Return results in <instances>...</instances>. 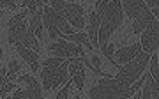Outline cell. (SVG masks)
Here are the masks:
<instances>
[{"instance_id": "6da1fadb", "label": "cell", "mask_w": 159, "mask_h": 99, "mask_svg": "<svg viewBox=\"0 0 159 99\" xmlns=\"http://www.w3.org/2000/svg\"><path fill=\"white\" fill-rule=\"evenodd\" d=\"M97 14H99V48H104L110 43V37L113 34L117 27L122 25L124 20V9L122 2L119 0H99L96 4Z\"/></svg>"}, {"instance_id": "7a4b0ae2", "label": "cell", "mask_w": 159, "mask_h": 99, "mask_svg": "<svg viewBox=\"0 0 159 99\" xmlns=\"http://www.w3.org/2000/svg\"><path fill=\"white\" fill-rule=\"evenodd\" d=\"M129 88L115 78H101L96 87L90 88V99H131Z\"/></svg>"}, {"instance_id": "3957f363", "label": "cell", "mask_w": 159, "mask_h": 99, "mask_svg": "<svg viewBox=\"0 0 159 99\" xmlns=\"http://www.w3.org/2000/svg\"><path fill=\"white\" fill-rule=\"evenodd\" d=\"M150 53H145V52H142L140 55H138L134 60H131L129 64H125L122 69H120V73L117 74V82L119 83H122L124 87H127V88H131V85L136 82L138 78L142 76V73L145 71V67H147V64L150 62Z\"/></svg>"}, {"instance_id": "277c9868", "label": "cell", "mask_w": 159, "mask_h": 99, "mask_svg": "<svg viewBox=\"0 0 159 99\" xmlns=\"http://www.w3.org/2000/svg\"><path fill=\"white\" fill-rule=\"evenodd\" d=\"M43 23L46 25L48 34H50V39H53V41H55L57 37H60V34H64V35L74 34L67 20H66L62 14H58L55 9H51L50 6L43 7Z\"/></svg>"}, {"instance_id": "5b68a950", "label": "cell", "mask_w": 159, "mask_h": 99, "mask_svg": "<svg viewBox=\"0 0 159 99\" xmlns=\"http://www.w3.org/2000/svg\"><path fill=\"white\" fill-rule=\"evenodd\" d=\"M51 9H55L58 14H62L66 20H67L71 25H74L76 29H83L85 27V21H83V7L80 4H69V2H64V0H53L50 4Z\"/></svg>"}, {"instance_id": "8992f818", "label": "cell", "mask_w": 159, "mask_h": 99, "mask_svg": "<svg viewBox=\"0 0 159 99\" xmlns=\"http://www.w3.org/2000/svg\"><path fill=\"white\" fill-rule=\"evenodd\" d=\"M73 62V58H67L62 65L58 67H44L41 69V78H43V87L46 90H53L57 88L60 83H64L69 76V64Z\"/></svg>"}, {"instance_id": "52a82bcc", "label": "cell", "mask_w": 159, "mask_h": 99, "mask_svg": "<svg viewBox=\"0 0 159 99\" xmlns=\"http://www.w3.org/2000/svg\"><path fill=\"white\" fill-rule=\"evenodd\" d=\"M48 52L53 53V55L58 57V58H73L74 55H81V57H85V53H83L81 46L74 44V43L64 41V39L51 43L50 46H48Z\"/></svg>"}, {"instance_id": "ba28073f", "label": "cell", "mask_w": 159, "mask_h": 99, "mask_svg": "<svg viewBox=\"0 0 159 99\" xmlns=\"http://www.w3.org/2000/svg\"><path fill=\"white\" fill-rule=\"evenodd\" d=\"M142 48L145 53H150V55L159 48V21L157 20H154L152 23L145 29V32L142 35Z\"/></svg>"}, {"instance_id": "9c48e42d", "label": "cell", "mask_w": 159, "mask_h": 99, "mask_svg": "<svg viewBox=\"0 0 159 99\" xmlns=\"http://www.w3.org/2000/svg\"><path fill=\"white\" fill-rule=\"evenodd\" d=\"M140 53H142V43H133L131 46L120 48L113 57H117L115 58V62L120 65V64H129L131 60H134Z\"/></svg>"}, {"instance_id": "30bf717a", "label": "cell", "mask_w": 159, "mask_h": 99, "mask_svg": "<svg viewBox=\"0 0 159 99\" xmlns=\"http://www.w3.org/2000/svg\"><path fill=\"white\" fill-rule=\"evenodd\" d=\"M83 58H73V62L69 64V74L73 76L74 83L78 88H83V80H85V67H83Z\"/></svg>"}, {"instance_id": "8fae6325", "label": "cell", "mask_w": 159, "mask_h": 99, "mask_svg": "<svg viewBox=\"0 0 159 99\" xmlns=\"http://www.w3.org/2000/svg\"><path fill=\"white\" fill-rule=\"evenodd\" d=\"M18 82L27 83V94H29L27 99H44L43 97V92H41V85L37 83V80L32 74H21L18 78Z\"/></svg>"}, {"instance_id": "7c38bea8", "label": "cell", "mask_w": 159, "mask_h": 99, "mask_svg": "<svg viewBox=\"0 0 159 99\" xmlns=\"http://www.w3.org/2000/svg\"><path fill=\"white\" fill-rule=\"evenodd\" d=\"M122 9H124V14H127L133 20H136L147 9V2H142V0H125V2H122Z\"/></svg>"}, {"instance_id": "4fadbf2b", "label": "cell", "mask_w": 159, "mask_h": 99, "mask_svg": "<svg viewBox=\"0 0 159 99\" xmlns=\"http://www.w3.org/2000/svg\"><path fill=\"white\" fill-rule=\"evenodd\" d=\"M154 20H156V18H154L152 11L147 7V9L134 20V23H133V34H142V32H145V29L152 23Z\"/></svg>"}, {"instance_id": "5bb4252c", "label": "cell", "mask_w": 159, "mask_h": 99, "mask_svg": "<svg viewBox=\"0 0 159 99\" xmlns=\"http://www.w3.org/2000/svg\"><path fill=\"white\" fill-rule=\"evenodd\" d=\"M89 39L94 48L99 46V14L90 12L89 16Z\"/></svg>"}, {"instance_id": "9a60e30c", "label": "cell", "mask_w": 159, "mask_h": 99, "mask_svg": "<svg viewBox=\"0 0 159 99\" xmlns=\"http://www.w3.org/2000/svg\"><path fill=\"white\" fill-rule=\"evenodd\" d=\"M16 50H18V53L23 57V60L32 67V71L39 69V55H37V53L32 52V50H29V48H25L21 43H18L16 44Z\"/></svg>"}, {"instance_id": "2e32d148", "label": "cell", "mask_w": 159, "mask_h": 99, "mask_svg": "<svg viewBox=\"0 0 159 99\" xmlns=\"http://www.w3.org/2000/svg\"><path fill=\"white\" fill-rule=\"evenodd\" d=\"M29 32V27H27V23L23 21V23H18L14 25V27H11L9 29V34H7V39H9V43H12V44H18V43H23V39H25V34Z\"/></svg>"}, {"instance_id": "e0dca14e", "label": "cell", "mask_w": 159, "mask_h": 99, "mask_svg": "<svg viewBox=\"0 0 159 99\" xmlns=\"http://www.w3.org/2000/svg\"><path fill=\"white\" fill-rule=\"evenodd\" d=\"M60 39H64V41H69V43H74V44H81V46L89 48V52L90 50H94V46L90 44V39H89V35L83 34V32H80V34H71V35H64L60 34Z\"/></svg>"}, {"instance_id": "ac0fdd59", "label": "cell", "mask_w": 159, "mask_h": 99, "mask_svg": "<svg viewBox=\"0 0 159 99\" xmlns=\"http://www.w3.org/2000/svg\"><path fill=\"white\" fill-rule=\"evenodd\" d=\"M29 29L35 34V37H43V11H35L32 14Z\"/></svg>"}, {"instance_id": "d6986e66", "label": "cell", "mask_w": 159, "mask_h": 99, "mask_svg": "<svg viewBox=\"0 0 159 99\" xmlns=\"http://www.w3.org/2000/svg\"><path fill=\"white\" fill-rule=\"evenodd\" d=\"M25 48H29V50H32V52H39V43H37V37H35V34L32 32V30L29 29V32L25 34V39H23L21 43Z\"/></svg>"}, {"instance_id": "ffe728a7", "label": "cell", "mask_w": 159, "mask_h": 99, "mask_svg": "<svg viewBox=\"0 0 159 99\" xmlns=\"http://www.w3.org/2000/svg\"><path fill=\"white\" fill-rule=\"evenodd\" d=\"M148 73L152 74V78L159 85V57L154 55V53H152V57H150V71H148Z\"/></svg>"}, {"instance_id": "44dd1931", "label": "cell", "mask_w": 159, "mask_h": 99, "mask_svg": "<svg viewBox=\"0 0 159 99\" xmlns=\"http://www.w3.org/2000/svg\"><path fill=\"white\" fill-rule=\"evenodd\" d=\"M101 52H102V55H104V57L110 58V62H111L113 65H119L117 62H115V57H113V55H115V44H113V43H108L104 48H101Z\"/></svg>"}, {"instance_id": "7402d4cb", "label": "cell", "mask_w": 159, "mask_h": 99, "mask_svg": "<svg viewBox=\"0 0 159 99\" xmlns=\"http://www.w3.org/2000/svg\"><path fill=\"white\" fill-rule=\"evenodd\" d=\"M27 14H29V11H21V12H18V14H14V16L7 21V27L11 29V27H14V25H18V23H23Z\"/></svg>"}, {"instance_id": "603a6c76", "label": "cell", "mask_w": 159, "mask_h": 99, "mask_svg": "<svg viewBox=\"0 0 159 99\" xmlns=\"http://www.w3.org/2000/svg\"><path fill=\"white\" fill-rule=\"evenodd\" d=\"M67 58H58V57H51V58H46L44 60V67H58V65H62Z\"/></svg>"}, {"instance_id": "cb8c5ba5", "label": "cell", "mask_w": 159, "mask_h": 99, "mask_svg": "<svg viewBox=\"0 0 159 99\" xmlns=\"http://www.w3.org/2000/svg\"><path fill=\"white\" fill-rule=\"evenodd\" d=\"M69 87H71V80H69V82L62 87V90L55 96V99H69Z\"/></svg>"}, {"instance_id": "d4e9b609", "label": "cell", "mask_w": 159, "mask_h": 99, "mask_svg": "<svg viewBox=\"0 0 159 99\" xmlns=\"http://www.w3.org/2000/svg\"><path fill=\"white\" fill-rule=\"evenodd\" d=\"M90 62H92V65H94V67L99 71V74L102 76V71H101V58L97 57V55H94V57H90Z\"/></svg>"}, {"instance_id": "484cf974", "label": "cell", "mask_w": 159, "mask_h": 99, "mask_svg": "<svg viewBox=\"0 0 159 99\" xmlns=\"http://www.w3.org/2000/svg\"><path fill=\"white\" fill-rule=\"evenodd\" d=\"M0 6H2V7H7V9H12V11L16 9V4H14L12 0H0Z\"/></svg>"}, {"instance_id": "4316f807", "label": "cell", "mask_w": 159, "mask_h": 99, "mask_svg": "<svg viewBox=\"0 0 159 99\" xmlns=\"http://www.w3.org/2000/svg\"><path fill=\"white\" fill-rule=\"evenodd\" d=\"M27 97H29L27 90H16L14 96H12V99H27Z\"/></svg>"}, {"instance_id": "83f0119b", "label": "cell", "mask_w": 159, "mask_h": 99, "mask_svg": "<svg viewBox=\"0 0 159 99\" xmlns=\"http://www.w3.org/2000/svg\"><path fill=\"white\" fill-rule=\"evenodd\" d=\"M142 99H152V92H150V87H148L147 83H145V88H143V92H142Z\"/></svg>"}, {"instance_id": "f1b7e54d", "label": "cell", "mask_w": 159, "mask_h": 99, "mask_svg": "<svg viewBox=\"0 0 159 99\" xmlns=\"http://www.w3.org/2000/svg\"><path fill=\"white\" fill-rule=\"evenodd\" d=\"M16 87V85H14V83H7V85H4V87H2V96H4V94H7L9 92V90H12V88Z\"/></svg>"}, {"instance_id": "f546056e", "label": "cell", "mask_w": 159, "mask_h": 99, "mask_svg": "<svg viewBox=\"0 0 159 99\" xmlns=\"http://www.w3.org/2000/svg\"><path fill=\"white\" fill-rule=\"evenodd\" d=\"M9 71H11V73H16V71H20V64H18L16 60H12L11 64H9Z\"/></svg>"}, {"instance_id": "4dcf8cb0", "label": "cell", "mask_w": 159, "mask_h": 99, "mask_svg": "<svg viewBox=\"0 0 159 99\" xmlns=\"http://www.w3.org/2000/svg\"><path fill=\"white\" fill-rule=\"evenodd\" d=\"M6 76H7L6 69H2V67H0V85H2V87L6 85Z\"/></svg>"}, {"instance_id": "1f68e13d", "label": "cell", "mask_w": 159, "mask_h": 99, "mask_svg": "<svg viewBox=\"0 0 159 99\" xmlns=\"http://www.w3.org/2000/svg\"><path fill=\"white\" fill-rule=\"evenodd\" d=\"M147 7H150V9H159V0H148Z\"/></svg>"}, {"instance_id": "d6a6232c", "label": "cell", "mask_w": 159, "mask_h": 99, "mask_svg": "<svg viewBox=\"0 0 159 99\" xmlns=\"http://www.w3.org/2000/svg\"><path fill=\"white\" fill-rule=\"evenodd\" d=\"M14 78H16V73H11V71H9V73H7V76H6V85H7V83H11Z\"/></svg>"}, {"instance_id": "836d02e7", "label": "cell", "mask_w": 159, "mask_h": 99, "mask_svg": "<svg viewBox=\"0 0 159 99\" xmlns=\"http://www.w3.org/2000/svg\"><path fill=\"white\" fill-rule=\"evenodd\" d=\"M152 14H154V18H156V20L159 21V9H154V11H152Z\"/></svg>"}, {"instance_id": "e575fe53", "label": "cell", "mask_w": 159, "mask_h": 99, "mask_svg": "<svg viewBox=\"0 0 159 99\" xmlns=\"http://www.w3.org/2000/svg\"><path fill=\"white\" fill-rule=\"evenodd\" d=\"M131 99H142V92L134 94V96H133V97H131Z\"/></svg>"}, {"instance_id": "d590c367", "label": "cell", "mask_w": 159, "mask_h": 99, "mask_svg": "<svg viewBox=\"0 0 159 99\" xmlns=\"http://www.w3.org/2000/svg\"><path fill=\"white\" fill-rule=\"evenodd\" d=\"M2 18H4V11H0V21H2Z\"/></svg>"}, {"instance_id": "8d00e7d4", "label": "cell", "mask_w": 159, "mask_h": 99, "mask_svg": "<svg viewBox=\"0 0 159 99\" xmlns=\"http://www.w3.org/2000/svg\"><path fill=\"white\" fill-rule=\"evenodd\" d=\"M2 55H4V53H2V48H0V58H2Z\"/></svg>"}, {"instance_id": "74e56055", "label": "cell", "mask_w": 159, "mask_h": 99, "mask_svg": "<svg viewBox=\"0 0 159 99\" xmlns=\"http://www.w3.org/2000/svg\"><path fill=\"white\" fill-rule=\"evenodd\" d=\"M0 94H2V85H0Z\"/></svg>"}, {"instance_id": "f35d334b", "label": "cell", "mask_w": 159, "mask_h": 99, "mask_svg": "<svg viewBox=\"0 0 159 99\" xmlns=\"http://www.w3.org/2000/svg\"><path fill=\"white\" fill-rule=\"evenodd\" d=\"M4 99H12V97H4Z\"/></svg>"}, {"instance_id": "ab89813d", "label": "cell", "mask_w": 159, "mask_h": 99, "mask_svg": "<svg viewBox=\"0 0 159 99\" xmlns=\"http://www.w3.org/2000/svg\"><path fill=\"white\" fill-rule=\"evenodd\" d=\"M157 57H159V55H157Z\"/></svg>"}]
</instances>
